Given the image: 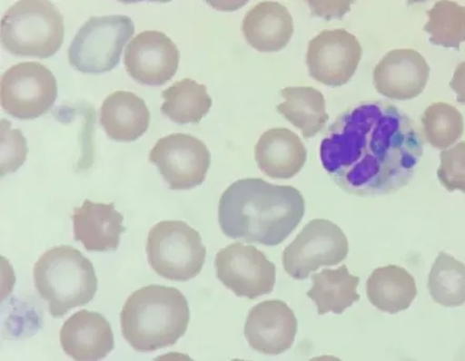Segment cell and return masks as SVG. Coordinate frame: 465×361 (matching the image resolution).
<instances>
[{
	"label": "cell",
	"mask_w": 465,
	"mask_h": 361,
	"mask_svg": "<svg viewBox=\"0 0 465 361\" xmlns=\"http://www.w3.org/2000/svg\"><path fill=\"white\" fill-rule=\"evenodd\" d=\"M66 356L77 361H95L114 349V334L101 313L81 310L66 319L61 330Z\"/></svg>",
	"instance_id": "cell-16"
},
{
	"label": "cell",
	"mask_w": 465,
	"mask_h": 361,
	"mask_svg": "<svg viewBox=\"0 0 465 361\" xmlns=\"http://www.w3.org/2000/svg\"><path fill=\"white\" fill-rule=\"evenodd\" d=\"M437 176L444 189L465 193V142L441 152Z\"/></svg>",
	"instance_id": "cell-28"
},
{
	"label": "cell",
	"mask_w": 465,
	"mask_h": 361,
	"mask_svg": "<svg viewBox=\"0 0 465 361\" xmlns=\"http://www.w3.org/2000/svg\"><path fill=\"white\" fill-rule=\"evenodd\" d=\"M313 287L307 296L317 306L319 316L341 314L361 299L357 287L361 278L351 274L347 266L336 270L324 269L312 277Z\"/></svg>",
	"instance_id": "cell-23"
},
{
	"label": "cell",
	"mask_w": 465,
	"mask_h": 361,
	"mask_svg": "<svg viewBox=\"0 0 465 361\" xmlns=\"http://www.w3.org/2000/svg\"><path fill=\"white\" fill-rule=\"evenodd\" d=\"M245 40L258 52H278L288 45L294 33L291 13L282 4L262 2L252 8L242 20Z\"/></svg>",
	"instance_id": "cell-19"
},
{
	"label": "cell",
	"mask_w": 465,
	"mask_h": 361,
	"mask_svg": "<svg viewBox=\"0 0 465 361\" xmlns=\"http://www.w3.org/2000/svg\"><path fill=\"white\" fill-rule=\"evenodd\" d=\"M74 239L92 252L116 251L121 236L125 231L124 216L114 203H94L84 200L79 209L73 210Z\"/></svg>",
	"instance_id": "cell-17"
},
{
	"label": "cell",
	"mask_w": 465,
	"mask_h": 361,
	"mask_svg": "<svg viewBox=\"0 0 465 361\" xmlns=\"http://www.w3.org/2000/svg\"><path fill=\"white\" fill-rule=\"evenodd\" d=\"M429 291L434 302L444 307L465 304V265L440 252L429 276Z\"/></svg>",
	"instance_id": "cell-25"
},
{
	"label": "cell",
	"mask_w": 465,
	"mask_h": 361,
	"mask_svg": "<svg viewBox=\"0 0 465 361\" xmlns=\"http://www.w3.org/2000/svg\"><path fill=\"white\" fill-rule=\"evenodd\" d=\"M427 15L429 20L423 30L430 35V42L460 51V44L465 43V6L441 0Z\"/></svg>",
	"instance_id": "cell-26"
},
{
	"label": "cell",
	"mask_w": 465,
	"mask_h": 361,
	"mask_svg": "<svg viewBox=\"0 0 465 361\" xmlns=\"http://www.w3.org/2000/svg\"><path fill=\"white\" fill-rule=\"evenodd\" d=\"M279 93L285 102L278 104L277 111L301 130L304 138H313L324 129L329 115L321 92L311 86H290Z\"/></svg>",
	"instance_id": "cell-22"
},
{
	"label": "cell",
	"mask_w": 465,
	"mask_h": 361,
	"mask_svg": "<svg viewBox=\"0 0 465 361\" xmlns=\"http://www.w3.org/2000/svg\"><path fill=\"white\" fill-rule=\"evenodd\" d=\"M28 153V147L19 130H12L8 120H2V177L21 167Z\"/></svg>",
	"instance_id": "cell-29"
},
{
	"label": "cell",
	"mask_w": 465,
	"mask_h": 361,
	"mask_svg": "<svg viewBox=\"0 0 465 361\" xmlns=\"http://www.w3.org/2000/svg\"><path fill=\"white\" fill-rule=\"evenodd\" d=\"M33 276L39 296L48 302L54 318L88 305L98 289L94 266L81 251L68 245L45 252L37 260Z\"/></svg>",
	"instance_id": "cell-4"
},
{
	"label": "cell",
	"mask_w": 465,
	"mask_h": 361,
	"mask_svg": "<svg viewBox=\"0 0 465 361\" xmlns=\"http://www.w3.org/2000/svg\"><path fill=\"white\" fill-rule=\"evenodd\" d=\"M216 276L239 298L256 299L273 291L276 267L255 246L231 244L217 253Z\"/></svg>",
	"instance_id": "cell-11"
},
{
	"label": "cell",
	"mask_w": 465,
	"mask_h": 361,
	"mask_svg": "<svg viewBox=\"0 0 465 361\" xmlns=\"http://www.w3.org/2000/svg\"><path fill=\"white\" fill-rule=\"evenodd\" d=\"M304 213V198L295 187L251 178L236 180L223 193L218 222L228 238L275 247L297 229Z\"/></svg>",
	"instance_id": "cell-2"
},
{
	"label": "cell",
	"mask_w": 465,
	"mask_h": 361,
	"mask_svg": "<svg viewBox=\"0 0 465 361\" xmlns=\"http://www.w3.org/2000/svg\"><path fill=\"white\" fill-rule=\"evenodd\" d=\"M450 86L457 93V102L465 104V62L457 66Z\"/></svg>",
	"instance_id": "cell-30"
},
{
	"label": "cell",
	"mask_w": 465,
	"mask_h": 361,
	"mask_svg": "<svg viewBox=\"0 0 465 361\" xmlns=\"http://www.w3.org/2000/svg\"><path fill=\"white\" fill-rule=\"evenodd\" d=\"M189 323L188 300L174 287H143L131 294L121 313L123 337L141 353L174 346Z\"/></svg>",
	"instance_id": "cell-3"
},
{
	"label": "cell",
	"mask_w": 465,
	"mask_h": 361,
	"mask_svg": "<svg viewBox=\"0 0 465 361\" xmlns=\"http://www.w3.org/2000/svg\"><path fill=\"white\" fill-rule=\"evenodd\" d=\"M99 113L104 131L114 141H136L150 126L151 113L147 104L132 92L116 91L110 93L104 99Z\"/></svg>",
	"instance_id": "cell-20"
},
{
	"label": "cell",
	"mask_w": 465,
	"mask_h": 361,
	"mask_svg": "<svg viewBox=\"0 0 465 361\" xmlns=\"http://www.w3.org/2000/svg\"><path fill=\"white\" fill-rule=\"evenodd\" d=\"M308 151L302 139L284 127L262 133L255 146L259 170L272 179H292L307 162Z\"/></svg>",
	"instance_id": "cell-18"
},
{
	"label": "cell",
	"mask_w": 465,
	"mask_h": 361,
	"mask_svg": "<svg viewBox=\"0 0 465 361\" xmlns=\"http://www.w3.org/2000/svg\"><path fill=\"white\" fill-rule=\"evenodd\" d=\"M179 59L181 53L169 36L159 31H144L131 40L124 63L137 83L161 86L174 77Z\"/></svg>",
	"instance_id": "cell-13"
},
{
	"label": "cell",
	"mask_w": 465,
	"mask_h": 361,
	"mask_svg": "<svg viewBox=\"0 0 465 361\" xmlns=\"http://www.w3.org/2000/svg\"><path fill=\"white\" fill-rule=\"evenodd\" d=\"M430 71L427 60L420 52L411 49L390 51L375 66V89L390 99H414L427 86Z\"/></svg>",
	"instance_id": "cell-15"
},
{
	"label": "cell",
	"mask_w": 465,
	"mask_h": 361,
	"mask_svg": "<svg viewBox=\"0 0 465 361\" xmlns=\"http://www.w3.org/2000/svg\"><path fill=\"white\" fill-rule=\"evenodd\" d=\"M362 57V46L344 29L325 30L311 40L307 52L309 73L324 85L342 86L354 76Z\"/></svg>",
	"instance_id": "cell-12"
},
{
	"label": "cell",
	"mask_w": 465,
	"mask_h": 361,
	"mask_svg": "<svg viewBox=\"0 0 465 361\" xmlns=\"http://www.w3.org/2000/svg\"><path fill=\"white\" fill-rule=\"evenodd\" d=\"M367 294L378 310L396 314L409 309L417 297L415 278L402 267L390 265L377 268L367 282Z\"/></svg>",
	"instance_id": "cell-21"
},
{
	"label": "cell",
	"mask_w": 465,
	"mask_h": 361,
	"mask_svg": "<svg viewBox=\"0 0 465 361\" xmlns=\"http://www.w3.org/2000/svg\"><path fill=\"white\" fill-rule=\"evenodd\" d=\"M145 250L151 268L174 282L196 278L207 257L201 233L182 220H163L153 226Z\"/></svg>",
	"instance_id": "cell-6"
},
{
	"label": "cell",
	"mask_w": 465,
	"mask_h": 361,
	"mask_svg": "<svg viewBox=\"0 0 465 361\" xmlns=\"http://www.w3.org/2000/svg\"><path fill=\"white\" fill-rule=\"evenodd\" d=\"M149 160L172 190H189L203 183L211 153L201 139L188 133H171L158 140Z\"/></svg>",
	"instance_id": "cell-10"
},
{
	"label": "cell",
	"mask_w": 465,
	"mask_h": 361,
	"mask_svg": "<svg viewBox=\"0 0 465 361\" xmlns=\"http://www.w3.org/2000/svg\"><path fill=\"white\" fill-rule=\"evenodd\" d=\"M349 253V240L341 227L329 220L315 219L282 253L285 272L294 279H305L322 267L341 264Z\"/></svg>",
	"instance_id": "cell-9"
},
{
	"label": "cell",
	"mask_w": 465,
	"mask_h": 361,
	"mask_svg": "<svg viewBox=\"0 0 465 361\" xmlns=\"http://www.w3.org/2000/svg\"><path fill=\"white\" fill-rule=\"evenodd\" d=\"M0 37L12 55L49 58L64 44V17L51 2L21 0L5 11Z\"/></svg>",
	"instance_id": "cell-5"
},
{
	"label": "cell",
	"mask_w": 465,
	"mask_h": 361,
	"mask_svg": "<svg viewBox=\"0 0 465 361\" xmlns=\"http://www.w3.org/2000/svg\"><path fill=\"white\" fill-rule=\"evenodd\" d=\"M422 155L413 120L387 102L351 105L329 126L321 144L324 171L341 190L361 197L403 189Z\"/></svg>",
	"instance_id": "cell-1"
},
{
	"label": "cell",
	"mask_w": 465,
	"mask_h": 361,
	"mask_svg": "<svg viewBox=\"0 0 465 361\" xmlns=\"http://www.w3.org/2000/svg\"><path fill=\"white\" fill-rule=\"evenodd\" d=\"M57 93L55 76L45 65L35 62L11 66L0 83L2 108L21 120L45 115L54 105Z\"/></svg>",
	"instance_id": "cell-8"
},
{
	"label": "cell",
	"mask_w": 465,
	"mask_h": 361,
	"mask_svg": "<svg viewBox=\"0 0 465 361\" xmlns=\"http://www.w3.org/2000/svg\"><path fill=\"white\" fill-rule=\"evenodd\" d=\"M164 102L162 112L177 124H197L207 115L212 106V98L207 86L195 80H179L162 93Z\"/></svg>",
	"instance_id": "cell-24"
},
{
	"label": "cell",
	"mask_w": 465,
	"mask_h": 361,
	"mask_svg": "<svg viewBox=\"0 0 465 361\" xmlns=\"http://www.w3.org/2000/svg\"><path fill=\"white\" fill-rule=\"evenodd\" d=\"M421 123L424 138L437 150L455 144L464 132L462 113L447 102H436L425 110Z\"/></svg>",
	"instance_id": "cell-27"
},
{
	"label": "cell",
	"mask_w": 465,
	"mask_h": 361,
	"mask_svg": "<svg viewBox=\"0 0 465 361\" xmlns=\"http://www.w3.org/2000/svg\"><path fill=\"white\" fill-rule=\"evenodd\" d=\"M298 322L295 313L282 300H265L249 312L244 337L249 346L264 356H279L295 342Z\"/></svg>",
	"instance_id": "cell-14"
},
{
	"label": "cell",
	"mask_w": 465,
	"mask_h": 361,
	"mask_svg": "<svg viewBox=\"0 0 465 361\" xmlns=\"http://www.w3.org/2000/svg\"><path fill=\"white\" fill-rule=\"evenodd\" d=\"M129 16H92L78 30L68 50L70 64L84 73H103L115 69L125 44L134 35Z\"/></svg>",
	"instance_id": "cell-7"
}]
</instances>
